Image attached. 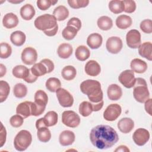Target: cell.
<instances>
[{
	"mask_svg": "<svg viewBox=\"0 0 152 152\" xmlns=\"http://www.w3.org/2000/svg\"><path fill=\"white\" fill-rule=\"evenodd\" d=\"M90 140L92 144L98 149L105 150L114 145L118 141L119 136L112 127L99 125L91 130Z\"/></svg>",
	"mask_w": 152,
	"mask_h": 152,
	"instance_id": "1",
	"label": "cell"
},
{
	"mask_svg": "<svg viewBox=\"0 0 152 152\" xmlns=\"http://www.w3.org/2000/svg\"><path fill=\"white\" fill-rule=\"evenodd\" d=\"M81 91L87 96L91 103H97L103 100V94L100 83L94 80H87L80 84Z\"/></svg>",
	"mask_w": 152,
	"mask_h": 152,
	"instance_id": "2",
	"label": "cell"
},
{
	"mask_svg": "<svg viewBox=\"0 0 152 152\" xmlns=\"http://www.w3.org/2000/svg\"><path fill=\"white\" fill-rule=\"evenodd\" d=\"M34 26L42 30L48 36L56 35L58 30V25L56 18L51 14H45L37 17L34 22Z\"/></svg>",
	"mask_w": 152,
	"mask_h": 152,
	"instance_id": "3",
	"label": "cell"
},
{
	"mask_svg": "<svg viewBox=\"0 0 152 152\" xmlns=\"http://www.w3.org/2000/svg\"><path fill=\"white\" fill-rule=\"evenodd\" d=\"M133 95L134 99L139 103H144L150 97L145 80L142 78H137L134 86Z\"/></svg>",
	"mask_w": 152,
	"mask_h": 152,
	"instance_id": "4",
	"label": "cell"
},
{
	"mask_svg": "<svg viewBox=\"0 0 152 152\" xmlns=\"http://www.w3.org/2000/svg\"><path fill=\"white\" fill-rule=\"evenodd\" d=\"M32 136L27 130H21L14 138V145L15 148L19 151L26 150L31 144Z\"/></svg>",
	"mask_w": 152,
	"mask_h": 152,
	"instance_id": "5",
	"label": "cell"
},
{
	"mask_svg": "<svg viewBox=\"0 0 152 152\" xmlns=\"http://www.w3.org/2000/svg\"><path fill=\"white\" fill-rule=\"evenodd\" d=\"M62 122L66 126L76 128L80 124V118L74 111L65 110L62 114Z\"/></svg>",
	"mask_w": 152,
	"mask_h": 152,
	"instance_id": "6",
	"label": "cell"
},
{
	"mask_svg": "<svg viewBox=\"0 0 152 152\" xmlns=\"http://www.w3.org/2000/svg\"><path fill=\"white\" fill-rule=\"evenodd\" d=\"M56 97L60 105L64 107H69L72 106L74 98L70 93L66 90L59 88L56 91Z\"/></svg>",
	"mask_w": 152,
	"mask_h": 152,
	"instance_id": "7",
	"label": "cell"
},
{
	"mask_svg": "<svg viewBox=\"0 0 152 152\" xmlns=\"http://www.w3.org/2000/svg\"><path fill=\"white\" fill-rule=\"evenodd\" d=\"M121 112L122 109L119 104L116 103L111 104L104 111L103 118L107 121H113L120 116Z\"/></svg>",
	"mask_w": 152,
	"mask_h": 152,
	"instance_id": "8",
	"label": "cell"
},
{
	"mask_svg": "<svg viewBox=\"0 0 152 152\" xmlns=\"http://www.w3.org/2000/svg\"><path fill=\"white\" fill-rule=\"evenodd\" d=\"M118 80L124 87L131 88L134 87L136 78H135L134 72L130 69H126L120 74Z\"/></svg>",
	"mask_w": 152,
	"mask_h": 152,
	"instance_id": "9",
	"label": "cell"
},
{
	"mask_svg": "<svg viewBox=\"0 0 152 152\" xmlns=\"http://www.w3.org/2000/svg\"><path fill=\"white\" fill-rule=\"evenodd\" d=\"M126 44L129 48L132 49H136L141 45V34L136 29H132L129 30L126 35Z\"/></svg>",
	"mask_w": 152,
	"mask_h": 152,
	"instance_id": "10",
	"label": "cell"
},
{
	"mask_svg": "<svg viewBox=\"0 0 152 152\" xmlns=\"http://www.w3.org/2000/svg\"><path fill=\"white\" fill-rule=\"evenodd\" d=\"M132 139L135 144L138 146H142L148 141L150 133L148 131L144 128H138L134 132Z\"/></svg>",
	"mask_w": 152,
	"mask_h": 152,
	"instance_id": "11",
	"label": "cell"
},
{
	"mask_svg": "<svg viewBox=\"0 0 152 152\" xmlns=\"http://www.w3.org/2000/svg\"><path fill=\"white\" fill-rule=\"evenodd\" d=\"M122 46V41L119 37L112 36L108 38L106 41V47L109 53L116 54L121 50Z\"/></svg>",
	"mask_w": 152,
	"mask_h": 152,
	"instance_id": "12",
	"label": "cell"
},
{
	"mask_svg": "<svg viewBox=\"0 0 152 152\" xmlns=\"http://www.w3.org/2000/svg\"><path fill=\"white\" fill-rule=\"evenodd\" d=\"M21 60L26 65H33L37 59V53L35 49L32 47H27L21 53Z\"/></svg>",
	"mask_w": 152,
	"mask_h": 152,
	"instance_id": "13",
	"label": "cell"
},
{
	"mask_svg": "<svg viewBox=\"0 0 152 152\" xmlns=\"http://www.w3.org/2000/svg\"><path fill=\"white\" fill-rule=\"evenodd\" d=\"M75 136L74 133L69 130L62 131L59 137V141L62 146H68L72 144L74 142Z\"/></svg>",
	"mask_w": 152,
	"mask_h": 152,
	"instance_id": "14",
	"label": "cell"
},
{
	"mask_svg": "<svg viewBox=\"0 0 152 152\" xmlns=\"http://www.w3.org/2000/svg\"><path fill=\"white\" fill-rule=\"evenodd\" d=\"M84 70L87 75L92 77H96L100 73L101 68L97 61L94 60H90L86 63Z\"/></svg>",
	"mask_w": 152,
	"mask_h": 152,
	"instance_id": "15",
	"label": "cell"
},
{
	"mask_svg": "<svg viewBox=\"0 0 152 152\" xmlns=\"http://www.w3.org/2000/svg\"><path fill=\"white\" fill-rule=\"evenodd\" d=\"M31 103L32 102L25 101L20 103L16 108V113L23 116L24 119L31 115Z\"/></svg>",
	"mask_w": 152,
	"mask_h": 152,
	"instance_id": "16",
	"label": "cell"
},
{
	"mask_svg": "<svg viewBox=\"0 0 152 152\" xmlns=\"http://www.w3.org/2000/svg\"><path fill=\"white\" fill-rule=\"evenodd\" d=\"M134 127L133 120L129 118H124L119 121L118 128L124 134L130 132Z\"/></svg>",
	"mask_w": 152,
	"mask_h": 152,
	"instance_id": "17",
	"label": "cell"
},
{
	"mask_svg": "<svg viewBox=\"0 0 152 152\" xmlns=\"http://www.w3.org/2000/svg\"><path fill=\"white\" fill-rule=\"evenodd\" d=\"M102 36L97 33L90 34L87 39V44L92 49H96L100 48L102 44Z\"/></svg>",
	"mask_w": 152,
	"mask_h": 152,
	"instance_id": "18",
	"label": "cell"
},
{
	"mask_svg": "<svg viewBox=\"0 0 152 152\" xmlns=\"http://www.w3.org/2000/svg\"><path fill=\"white\" fill-rule=\"evenodd\" d=\"M108 98L111 100H118L122 95V88L116 84H112L109 86L107 90Z\"/></svg>",
	"mask_w": 152,
	"mask_h": 152,
	"instance_id": "19",
	"label": "cell"
},
{
	"mask_svg": "<svg viewBox=\"0 0 152 152\" xmlns=\"http://www.w3.org/2000/svg\"><path fill=\"white\" fill-rule=\"evenodd\" d=\"M2 24L7 28H12L18 25V18L17 16L12 12L7 13L3 17Z\"/></svg>",
	"mask_w": 152,
	"mask_h": 152,
	"instance_id": "20",
	"label": "cell"
},
{
	"mask_svg": "<svg viewBox=\"0 0 152 152\" xmlns=\"http://www.w3.org/2000/svg\"><path fill=\"white\" fill-rule=\"evenodd\" d=\"M138 53L140 56L148 61L152 60V44L150 42H144L138 47Z\"/></svg>",
	"mask_w": 152,
	"mask_h": 152,
	"instance_id": "21",
	"label": "cell"
},
{
	"mask_svg": "<svg viewBox=\"0 0 152 152\" xmlns=\"http://www.w3.org/2000/svg\"><path fill=\"white\" fill-rule=\"evenodd\" d=\"M130 66L133 72L139 74L144 73L147 69V63L139 58L132 59L131 62Z\"/></svg>",
	"mask_w": 152,
	"mask_h": 152,
	"instance_id": "22",
	"label": "cell"
},
{
	"mask_svg": "<svg viewBox=\"0 0 152 152\" xmlns=\"http://www.w3.org/2000/svg\"><path fill=\"white\" fill-rule=\"evenodd\" d=\"M26 34L21 31H15L12 32L10 36V40L11 43L16 46H22L26 41Z\"/></svg>",
	"mask_w": 152,
	"mask_h": 152,
	"instance_id": "23",
	"label": "cell"
},
{
	"mask_svg": "<svg viewBox=\"0 0 152 152\" xmlns=\"http://www.w3.org/2000/svg\"><path fill=\"white\" fill-rule=\"evenodd\" d=\"M35 10L33 5L29 4L23 5L20 11L21 17L25 20H30L35 15Z\"/></svg>",
	"mask_w": 152,
	"mask_h": 152,
	"instance_id": "24",
	"label": "cell"
},
{
	"mask_svg": "<svg viewBox=\"0 0 152 152\" xmlns=\"http://www.w3.org/2000/svg\"><path fill=\"white\" fill-rule=\"evenodd\" d=\"M73 49L72 46L69 43L61 44L57 50V53L61 58L66 59L68 58L72 53Z\"/></svg>",
	"mask_w": 152,
	"mask_h": 152,
	"instance_id": "25",
	"label": "cell"
},
{
	"mask_svg": "<svg viewBox=\"0 0 152 152\" xmlns=\"http://www.w3.org/2000/svg\"><path fill=\"white\" fill-rule=\"evenodd\" d=\"M53 15L57 21H64L69 16L68 10L64 5H59L56 7L53 12Z\"/></svg>",
	"mask_w": 152,
	"mask_h": 152,
	"instance_id": "26",
	"label": "cell"
},
{
	"mask_svg": "<svg viewBox=\"0 0 152 152\" xmlns=\"http://www.w3.org/2000/svg\"><path fill=\"white\" fill-rule=\"evenodd\" d=\"M132 23V18L126 15H121L116 20V25L120 29H126L129 27Z\"/></svg>",
	"mask_w": 152,
	"mask_h": 152,
	"instance_id": "27",
	"label": "cell"
},
{
	"mask_svg": "<svg viewBox=\"0 0 152 152\" xmlns=\"http://www.w3.org/2000/svg\"><path fill=\"white\" fill-rule=\"evenodd\" d=\"M12 72V75L15 77L24 80L29 74L30 69L27 68L26 66L24 65H19L13 68Z\"/></svg>",
	"mask_w": 152,
	"mask_h": 152,
	"instance_id": "28",
	"label": "cell"
},
{
	"mask_svg": "<svg viewBox=\"0 0 152 152\" xmlns=\"http://www.w3.org/2000/svg\"><path fill=\"white\" fill-rule=\"evenodd\" d=\"M75 55L78 60L84 61L90 57V52L86 46L81 45L76 49Z\"/></svg>",
	"mask_w": 152,
	"mask_h": 152,
	"instance_id": "29",
	"label": "cell"
},
{
	"mask_svg": "<svg viewBox=\"0 0 152 152\" xmlns=\"http://www.w3.org/2000/svg\"><path fill=\"white\" fill-rule=\"evenodd\" d=\"M98 27L102 30H110L113 26L112 20L107 16H102L97 21Z\"/></svg>",
	"mask_w": 152,
	"mask_h": 152,
	"instance_id": "30",
	"label": "cell"
},
{
	"mask_svg": "<svg viewBox=\"0 0 152 152\" xmlns=\"http://www.w3.org/2000/svg\"><path fill=\"white\" fill-rule=\"evenodd\" d=\"M34 103L39 106L46 107L48 102L47 94L42 90H37L34 94Z\"/></svg>",
	"mask_w": 152,
	"mask_h": 152,
	"instance_id": "31",
	"label": "cell"
},
{
	"mask_svg": "<svg viewBox=\"0 0 152 152\" xmlns=\"http://www.w3.org/2000/svg\"><path fill=\"white\" fill-rule=\"evenodd\" d=\"M37 131V136L39 140L43 142H48L51 138V133L47 126L39 128Z\"/></svg>",
	"mask_w": 152,
	"mask_h": 152,
	"instance_id": "32",
	"label": "cell"
},
{
	"mask_svg": "<svg viewBox=\"0 0 152 152\" xmlns=\"http://www.w3.org/2000/svg\"><path fill=\"white\" fill-rule=\"evenodd\" d=\"M110 11L114 14H119L124 11V4L123 1L112 0L109 3Z\"/></svg>",
	"mask_w": 152,
	"mask_h": 152,
	"instance_id": "33",
	"label": "cell"
},
{
	"mask_svg": "<svg viewBox=\"0 0 152 152\" xmlns=\"http://www.w3.org/2000/svg\"><path fill=\"white\" fill-rule=\"evenodd\" d=\"M31 72L36 77H40L45 75L48 72V69L45 65L42 62L36 63L30 68Z\"/></svg>",
	"mask_w": 152,
	"mask_h": 152,
	"instance_id": "34",
	"label": "cell"
},
{
	"mask_svg": "<svg viewBox=\"0 0 152 152\" xmlns=\"http://www.w3.org/2000/svg\"><path fill=\"white\" fill-rule=\"evenodd\" d=\"M77 74V71L76 69L71 65H67L65 66L62 71H61V75L62 77L67 81H70L73 80Z\"/></svg>",
	"mask_w": 152,
	"mask_h": 152,
	"instance_id": "35",
	"label": "cell"
},
{
	"mask_svg": "<svg viewBox=\"0 0 152 152\" xmlns=\"http://www.w3.org/2000/svg\"><path fill=\"white\" fill-rule=\"evenodd\" d=\"M46 88L50 92H56L58 89L61 88V83L60 80L55 77H50L48 79L45 84Z\"/></svg>",
	"mask_w": 152,
	"mask_h": 152,
	"instance_id": "36",
	"label": "cell"
},
{
	"mask_svg": "<svg viewBox=\"0 0 152 152\" xmlns=\"http://www.w3.org/2000/svg\"><path fill=\"white\" fill-rule=\"evenodd\" d=\"M58 114L55 111H49L44 116L43 119L48 127L55 125L58 122Z\"/></svg>",
	"mask_w": 152,
	"mask_h": 152,
	"instance_id": "37",
	"label": "cell"
},
{
	"mask_svg": "<svg viewBox=\"0 0 152 152\" xmlns=\"http://www.w3.org/2000/svg\"><path fill=\"white\" fill-rule=\"evenodd\" d=\"M93 110V106L91 102L87 101H84L80 104L79 112L84 117H87L91 114Z\"/></svg>",
	"mask_w": 152,
	"mask_h": 152,
	"instance_id": "38",
	"label": "cell"
},
{
	"mask_svg": "<svg viewBox=\"0 0 152 152\" xmlns=\"http://www.w3.org/2000/svg\"><path fill=\"white\" fill-rule=\"evenodd\" d=\"M10 87L8 83L4 80L0 81V102L2 103L8 97Z\"/></svg>",
	"mask_w": 152,
	"mask_h": 152,
	"instance_id": "39",
	"label": "cell"
},
{
	"mask_svg": "<svg viewBox=\"0 0 152 152\" xmlns=\"http://www.w3.org/2000/svg\"><path fill=\"white\" fill-rule=\"evenodd\" d=\"M13 93L16 97L23 98L25 97L27 93V88L24 84L18 83L14 87Z\"/></svg>",
	"mask_w": 152,
	"mask_h": 152,
	"instance_id": "40",
	"label": "cell"
},
{
	"mask_svg": "<svg viewBox=\"0 0 152 152\" xmlns=\"http://www.w3.org/2000/svg\"><path fill=\"white\" fill-rule=\"evenodd\" d=\"M78 30L74 27L71 26H67L62 30V36L67 40H72L77 35Z\"/></svg>",
	"mask_w": 152,
	"mask_h": 152,
	"instance_id": "41",
	"label": "cell"
},
{
	"mask_svg": "<svg viewBox=\"0 0 152 152\" xmlns=\"http://www.w3.org/2000/svg\"><path fill=\"white\" fill-rule=\"evenodd\" d=\"M12 53L11 46L7 43H1V58L6 59L10 57Z\"/></svg>",
	"mask_w": 152,
	"mask_h": 152,
	"instance_id": "42",
	"label": "cell"
},
{
	"mask_svg": "<svg viewBox=\"0 0 152 152\" xmlns=\"http://www.w3.org/2000/svg\"><path fill=\"white\" fill-rule=\"evenodd\" d=\"M68 4L74 9L84 8L89 4L88 0H68Z\"/></svg>",
	"mask_w": 152,
	"mask_h": 152,
	"instance_id": "43",
	"label": "cell"
},
{
	"mask_svg": "<svg viewBox=\"0 0 152 152\" xmlns=\"http://www.w3.org/2000/svg\"><path fill=\"white\" fill-rule=\"evenodd\" d=\"M58 2V1L53 0H37V7L42 11H45L50 8L51 5H54Z\"/></svg>",
	"mask_w": 152,
	"mask_h": 152,
	"instance_id": "44",
	"label": "cell"
},
{
	"mask_svg": "<svg viewBox=\"0 0 152 152\" xmlns=\"http://www.w3.org/2000/svg\"><path fill=\"white\" fill-rule=\"evenodd\" d=\"M140 28L145 33H151L152 32V21L150 19H145L140 23Z\"/></svg>",
	"mask_w": 152,
	"mask_h": 152,
	"instance_id": "45",
	"label": "cell"
},
{
	"mask_svg": "<svg viewBox=\"0 0 152 152\" xmlns=\"http://www.w3.org/2000/svg\"><path fill=\"white\" fill-rule=\"evenodd\" d=\"M24 122V118L21 115L17 114L12 116L10 119V122L12 126L14 128H18L20 127Z\"/></svg>",
	"mask_w": 152,
	"mask_h": 152,
	"instance_id": "46",
	"label": "cell"
},
{
	"mask_svg": "<svg viewBox=\"0 0 152 152\" xmlns=\"http://www.w3.org/2000/svg\"><path fill=\"white\" fill-rule=\"evenodd\" d=\"M124 11L126 13H132L136 9V4L134 1L124 0Z\"/></svg>",
	"mask_w": 152,
	"mask_h": 152,
	"instance_id": "47",
	"label": "cell"
},
{
	"mask_svg": "<svg viewBox=\"0 0 152 152\" xmlns=\"http://www.w3.org/2000/svg\"><path fill=\"white\" fill-rule=\"evenodd\" d=\"M67 26H71L75 27L78 31H79L81 27V20L77 17H72L67 23Z\"/></svg>",
	"mask_w": 152,
	"mask_h": 152,
	"instance_id": "48",
	"label": "cell"
},
{
	"mask_svg": "<svg viewBox=\"0 0 152 152\" xmlns=\"http://www.w3.org/2000/svg\"><path fill=\"white\" fill-rule=\"evenodd\" d=\"M1 131H0V147H2L6 141V137H7V131L5 128L3 126V124L1 123Z\"/></svg>",
	"mask_w": 152,
	"mask_h": 152,
	"instance_id": "49",
	"label": "cell"
},
{
	"mask_svg": "<svg viewBox=\"0 0 152 152\" xmlns=\"http://www.w3.org/2000/svg\"><path fill=\"white\" fill-rule=\"evenodd\" d=\"M40 62L45 65L48 69V73L51 72L54 69V64L51 60L49 59H43Z\"/></svg>",
	"mask_w": 152,
	"mask_h": 152,
	"instance_id": "50",
	"label": "cell"
},
{
	"mask_svg": "<svg viewBox=\"0 0 152 152\" xmlns=\"http://www.w3.org/2000/svg\"><path fill=\"white\" fill-rule=\"evenodd\" d=\"M37 77L35 76L34 74H33V73L31 72L30 71V72H29V74L28 75V76L25 78L24 79V80L28 83H34L36 81V80L37 79Z\"/></svg>",
	"mask_w": 152,
	"mask_h": 152,
	"instance_id": "51",
	"label": "cell"
},
{
	"mask_svg": "<svg viewBox=\"0 0 152 152\" xmlns=\"http://www.w3.org/2000/svg\"><path fill=\"white\" fill-rule=\"evenodd\" d=\"M145 111L150 115H151V99H148L145 102Z\"/></svg>",
	"mask_w": 152,
	"mask_h": 152,
	"instance_id": "52",
	"label": "cell"
},
{
	"mask_svg": "<svg viewBox=\"0 0 152 152\" xmlns=\"http://www.w3.org/2000/svg\"><path fill=\"white\" fill-rule=\"evenodd\" d=\"M103 103H104L103 100H102L101 102H99L97 103H91L92 106H93V111L97 112V111L100 110L102 108V107L103 106Z\"/></svg>",
	"mask_w": 152,
	"mask_h": 152,
	"instance_id": "53",
	"label": "cell"
},
{
	"mask_svg": "<svg viewBox=\"0 0 152 152\" xmlns=\"http://www.w3.org/2000/svg\"><path fill=\"white\" fill-rule=\"evenodd\" d=\"M43 126H46V125L45 122L43 118H40V119H39L38 120L36 121V127L37 129H38L39 128L43 127Z\"/></svg>",
	"mask_w": 152,
	"mask_h": 152,
	"instance_id": "54",
	"label": "cell"
},
{
	"mask_svg": "<svg viewBox=\"0 0 152 152\" xmlns=\"http://www.w3.org/2000/svg\"><path fill=\"white\" fill-rule=\"evenodd\" d=\"M129 151H130L129 149L126 145H119V146H118V147L115 150V152H117V151L129 152Z\"/></svg>",
	"mask_w": 152,
	"mask_h": 152,
	"instance_id": "55",
	"label": "cell"
},
{
	"mask_svg": "<svg viewBox=\"0 0 152 152\" xmlns=\"http://www.w3.org/2000/svg\"><path fill=\"white\" fill-rule=\"evenodd\" d=\"M0 77H2L7 72V69L5 65H4L2 64H0Z\"/></svg>",
	"mask_w": 152,
	"mask_h": 152,
	"instance_id": "56",
	"label": "cell"
},
{
	"mask_svg": "<svg viewBox=\"0 0 152 152\" xmlns=\"http://www.w3.org/2000/svg\"><path fill=\"white\" fill-rule=\"evenodd\" d=\"M8 2H11V3H14V4H17V3H20V2H22L23 1H9Z\"/></svg>",
	"mask_w": 152,
	"mask_h": 152,
	"instance_id": "57",
	"label": "cell"
}]
</instances>
